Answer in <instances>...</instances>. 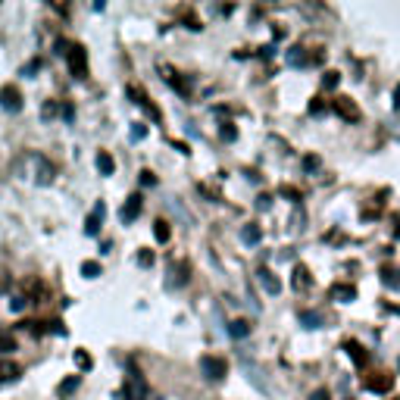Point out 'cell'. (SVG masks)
Segmentation results:
<instances>
[{"instance_id":"obj_1","label":"cell","mask_w":400,"mask_h":400,"mask_svg":"<svg viewBox=\"0 0 400 400\" xmlns=\"http://www.w3.org/2000/svg\"><path fill=\"white\" fill-rule=\"evenodd\" d=\"M57 50L66 57V63H69V72L76 78H88V50L82 48V44L76 41H59Z\"/></svg>"},{"instance_id":"obj_2","label":"cell","mask_w":400,"mask_h":400,"mask_svg":"<svg viewBox=\"0 0 400 400\" xmlns=\"http://www.w3.org/2000/svg\"><path fill=\"white\" fill-rule=\"evenodd\" d=\"M363 388L372 391V394H388V391L394 388V376H391V372H385V369L369 372V376L363 378Z\"/></svg>"},{"instance_id":"obj_3","label":"cell","mask_w":400,"mask_h":400,"mask_svg":"<svg viewBox=\"0 0 400 400\" xmlns=\"http://www.w3.org/2000/svg\"><path fill=\"white\" fill-rule=\"evenodd\" d=\"M200 369H203V376L210 382H222L229 376V363L222 357H200Z\"/></svg>"},{"instance_id":"obj_4","label":"cell","mask_w":400,"mask_h":400,"mask_svg":"<svg viewBox=\"0 0 400 400\" xmlns=\"http://www.w3.org/2000/svg\"><path fill=\"white\" fill-rule=\"evenodd\" d=\"M159 76H163V78H166V85H172V88H176L182 97H191V85L185 82V76L176 69V66H169V63H159Z\"/></svg>"},{"instance_id":"obj_5","label":"cell","mask_w":400,"mask_h":400,"mask_svg":"<svg viewBox=\"0 0 400 400\" xmlns=\"http://www.w3.org/2000/svg\"><path fill=\"white\" fill-rule=\"evenodd\" d=\"M129 97L135 100V103L141 106L144 113H148V116L153 119V122H159V119H163V113H159V106L153 103V100H150L148 94H144V88H138V85H129Z\"/></svg>"},{"instance_id":"obj_6","label":"cell","mask_w":400,"mask_h":400,"mask_svg":"<svg viewBox=\"0 0 400 400\" xmlns=\"http://www.w3.org/2000/svg\"><path fill=\"white\" fill-rule=\"evenodd\" d=\"M331 106H335V113L344 119V122H359V119H363V110H359L357 100H350V97H335Z\"/></svg>"},{"instance_id":"obj_7","label":"cell","mask_w":400,"mask_h":400,"mask_svg":"<svg viewBox=\"0 0 400 400\" xmlns=\"http://www.w3.org/2000/svg\"><path fill=\"white\" fill-rule=\"evenodd\" d=\"M0 106L10 113H19L22 110V91H19L16 85H3V88H0Z\"/></svg>"},{"instance_id":"obj_8","label":"cell","mask_w":400,"mask_h":400,"mask_svg":"<svg viewBox=\"0 0 400 400\" xmlns=\"http://www.w3.org/2000/svg\"><path fill=\"white\" fill-rule=\"evenodd\" d=\"M141 210H144V197L141 194H131L122 203V210H119V219H122V222H135V219L141 216Z\"/></svg>"},{"instance_id":"obj_9","label":"cell","mask_w":400,"mask_h":400,"mask_svg":"<svg viewBox=\"0 0 400 400\" xmlns=\"http://www.w3.org/2000/svg\"><path fill=\"white\" fill-rule=\"evenodd\" d=\"M19 376H22V366H19L16 359H0V385L16 382Z\"/></svg>"},{"instance_id":"obj_10","label":"cell","mask_w":400,"mask_h":400,"mask_svg":"<svg viewBox=\"0 0 400 400\" xmlns=\"http://www.w3.org/2000/svg\"><path fill=\"white\" fill-rule=\"evenodd\" d=\"M329 297L338 300V303H350V300H357V288L353 285H331Z\"/></svg>"},{"instance_id":"obj_11","label":"cell","mask_w":400,"mask_h":400,"mask_svg":"<svg viewBox=\"0 0 400 400\" xmlns=\"http://www.w3.org/2000/svg\"><path fill=\"white\" fill-rule=\"evenodd\" d=\"M344 353H348V357H350L357 366H366V363H369V353H366V348H363L359 341H344Z\"/></svg>"},{"instance_id":"obj_12","label":"cell","mask_w":400,"mask_h":400,"mask_svg":"<svg viewBox=\"0 0 400 400\" xmlns=\"http://www.w3.org/2000/svg\"><path fill=\"white\" fill-rule=\"evenodd\" d=\"M291 285H294L297 291H310L313 288V278H310V269H306L303 263L294 266V278H291Z\"/></svg>"},{"instance_id":"obj_13","label":"cell","mask_w":400,"mask_h":400,"mask_svg":"<svg viewBox=\"0 0 400 400\" xmlns=\"http://www.w3.org/2000/svg\"><path fill=\"white\" fill-rule=\"evenodd\" d=\"M103 203H97L94 206V213H91V216L88 219H85V231H88V235H97V231H100V222H103Z\"/></svg>"},{"instance_id":"obj_14","label":"cell","mask_w":400,"mask_h":400,"mask_svg":"<svg viewBox=\"0 0 400 400\" xmlns=\"http://www.w3.org/2000/svg\"><path fill=\"white\" fill-rule=\"evenodd\" d=\"M97 169H100V176H113V169H116V163H113V157L106 150L97 153Z\"/></svg>"},{"instance_id":"obj_15","label":"cell","mask_w":400,"mask_h":400,"mask_svg":"<svg viewBox=\"0 0 400 400\" xmlns=\"http://www.w3.org/2000/svg\"><path fill=\"white\" fill-rule=\"evenodd\" d=\"M229 335L231 338H248L250 335V322L248 319H235V322L229 325Z\"/></svg>"},{"instance_id":"obj_16","label":"cell","mask_w":400,"mask_h":400,"mask_svg":"<svg viewBox=\"0 0 400 400\" xmlns=\"http://www.w3.org/2000/svg\"><path fill=\"white\" fill-rule=\"evenodd\" d=\"M153 235H157L159 244H166V241H169V235H172L169 222H166V219H157V222H153Z\"/></svg>"},{"instance_id":"obj_17","label":"cell","mask_w":400,"mask_h":400,"mask_svg":"<svg viewBox=\"0 0 400 400\" xmlns=\"http://www.w3.org/2000/svg\"><path fill=\"white\" fill-rule=\"evenodd\" d=\"M259 278H263V285H266V291H269V294H278V288H282V285H278V278H272L269 269H259Z\"/></svg>"},{"instance_id":"obj_18","label":"cell","mask_w":400,"mask_h":400,"mask_svg":"<svg viewBox=\"0 0 400 400\" xmlns=\"http://www.w3.org/2000/svg\"><path fill=\"white\" fill-rule=\"evenodd\" d=\"M6 350H16V338H13V331L0 329V353H6Z\"/></svg>"},{"instance_id":"obj_19","label":"cell","mask_w":400,"mask_h":400,"mask_svg":"<svg viewBox=\"0 0 400 400\" xmlns=\"http://www.w3.org/2000/svg\"><path fill=\"white\" fill-rule=\"evenodd\" d=\"M338 82H341V72H335V69H329V72L322 76V88H325V91L338 88Z\"/></svg>"},{"instance_id":"obj_20","label":"cell","mask_w":400,"mask_h":400,"mask_svg":"<svg viewBox=\"0 0 400 400\" xmlns=\"http://www.w3.org/2000/svg\"><path fill=\"white\" fill-rule=\"evenodd\" d=\"M382 278H385V285H391V288H400V278H397V272L391 269V266H385L382 269Z\"/></svg>"},{"instance_id":"obj_21","label":"cell","mask_w":400,"mask_h":400,"mask_svg":"<svg viewBox=\"0 0 400 400\" xmlns=\"http://www.w3.org/2000/svg\"><path fill=\"white\" fill-rule=\"evenodd\" d=\"M76 363H78V369H91V366H94V359H91L85 350H76Z\"/></svg>"},{"instance_id":"obj_22","label":"cell","mask_w":400,"mask_h":400,"mask_svg":"<svg viewBox=\"0 0 400 400\" xmlns=\"http://www.w3.org/2000/svg\"><path fill=\"white\" fill-rule=\"evenodd\" d=\"M241 235H244V241H253V244H257V241H259V235H263V231H259V225H248V229H244Z\"/></svg>"},{"instance_id":"obj_23","label":"cell","mask_w":400,"mask_h":400,"mask_svg":"<svg viewBox=\"0 0 400 400\" xmlns=\"http://www.w3.org/2000/svg\"><path fill=\"white\" fill-rule=\"evenodd\" d=\"M82 272L88 278H97L100 276V263H94V259H88V263H82Z\"/></svg>"},{"instance_id":"obj_24","label":"cell","mask_w":400,"mask_h":400,"mask_svg":"<svg viewBox=\"0 0 400 400\" xmlns=\"http://www.w3.org/2000/svg\"><path fill=\"white\" fill-rule=\"evenodd\" d=\"M76 388H78V376H72L69 382L59 385V394H69V391H76Z\"/></svg>"},{"instance_id":"obj_25","label":"cell","mask_w":400,"mask_h":400,"mask_svg":"<svg viewBox=\"0 0 400 400\" xmlns=\"http://www.w3.org/2000/svg\"><path fill=\"white\" fill-rule=\"evenodd\" d=\"M222 138H225V141H235V138H238V131H235V125H231V122L222 125Z\"/></svg>"},{"instance_id":"obj_26","label":"cell","mask_w":400,"mask_h":400,"mask_svg":"<svg viewBox=\"0 0 400 400\" xmlns=\"http://www.w3.org/2000/svg\"><path fill=\"white\" fill-rule=\"evenodd\" d=\"M141 182H144V185H157V176H153L150 169H144V172H141Z\"/></svg>"},{"instance_id":"obj_27","label":"cell","mask_w":400,"mask_h":400,"mask_svg":"<svg viewBox=\"0 0 400 400\" xmlns=\"http://www.w3.org/2000/svg\"><path fill=\"white\" fill-rule=\"evenodd\" d=\"M282 194H285V197H291V200H300V191L288 188V185H285V188H282Z\"/></svg>"},{"instance_id":"obj_28","label":"cell","mask_w":400,"mask_h":400,"mask_svg":"<svg viewBox=\"0 0 400 400\" xmlns=\"http://www.w3.org/2000/svg\"><path fill=\"white\" fill-rule=\"evenodd\" d=\"M138 259H141V266H150L153 263V253L150 250H141V257H138Z\"/></svg>"},{"instance_id":"obj_29","label":"cell","mask_w":400,"mask_h":400,"mask_svg":"<svg viewBox=\"0 0 400 400\" xmlns=\"http://www.w3.org/2000/svg\"><path fill=\"white\" fill-rule=\"evenodd\" d=\"M310 113H322V97H313V103H310Z\"/></svg>"},{"instance_id":"obj_30","label":"cell","mask_w":400,"mask_h":400,"mask_svg":"<svg viewBox=\"0 0 400 400\" xmlns=\"http://www.w3.org/2000/svg\"><path fill=\"white\" fill-rule=\"evenodd\" d=\"M310 400H329V391H325V388L313 391V397H310Z\"/></svg>"},{"instance_id":"obj_31","label":"cell","mask_w":400,"mask_h":400,"mask_svg":"<svg viewBox=\"0 0 400 400\" xmlns=\"http://www.w3.org/2000/svg\"><path fill=\"white\" fill-rule=\"evenodd\" d=\"M394 106H397V110H400V85H397V88H394Z\"/></svg>"}]
</instances>
